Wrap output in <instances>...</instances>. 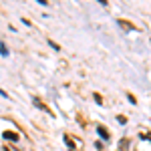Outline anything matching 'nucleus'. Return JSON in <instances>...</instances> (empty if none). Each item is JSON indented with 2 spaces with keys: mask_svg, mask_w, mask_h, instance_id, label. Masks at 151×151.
<instances>
[]
</instances>
